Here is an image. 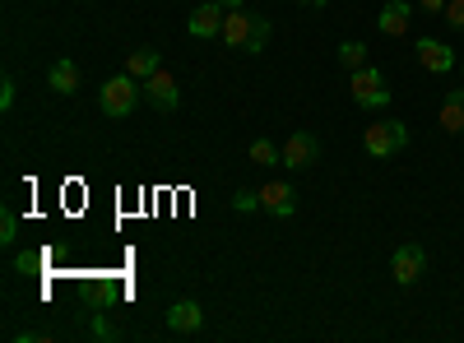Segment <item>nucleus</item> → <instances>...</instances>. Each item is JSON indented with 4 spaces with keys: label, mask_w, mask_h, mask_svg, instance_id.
<instances>
[{
    "label": "nucleus",
    "mask_w": 464,
    "mask_h": 343,
    "mask_svg": "<svg viewBox=\"0 0 464 343\" xmlns=\"http://www.w3.org/2000/svg\"><path fill=\"white\" fill-rule=\"evenodd\" d=\"M223 43L232 47V52H265V37H269V24L260 19V14H246V10H227L223 14Z\"/></svg>",
    "instance_id": "f257e3e1"
},
{
    "label": "nucleus",
    "mask_w": 464,
    "mask_h": 343,
    "mask_svg": "<svg viewBox=\"0 0 464 343\" xmlns=\"http://www.w3.org/2000/svg\"><path fill=\"white\" fill-rule=\"evenodd\" d=\"M140 93H144V84L135 80V74H116V80H107L102 84V93H98V107H102V117H130L135 111V102H140Z\"/></svg>",
    "instance_id": "f03ea898"
},
{
    "label": "nucleus",
    "mask_w": 464,
    "mask_h": 343,
    "mask_svg": "<svg viewBox=\"0 0 464 343\" xmlns=\"http://www.w3.org/2000/svg\"><path fill=\"white\" fill-rule=\"evenodd\" d=\"M362 148L372 158H395L400 148H409V126L404 121H372L367 130H362Z\"/></svg>",
    "instance_id": "7ed1b4c3"
},
{
    "label": "nucleus",
    "mask_w": 464,
    "mask_h": 343,
    "mask_svg": "<svg viewBox=\"0 0 464 343\" xmlns=\"http://www.w3.org/2000/svg\"><path fill=\"white\" fill-rule=\"evenodd\" d=\"M348 93H353V102L358 107H391V89H385V74L376 70V65H362V70H353V84H348Z\"/></svg>",
    "instance_id": "20e7f679"
},
{
    "label": "nucleus",
    "mask_w": 464,
    "mask_h": 343,
    "mask_svg": "<svg viewBox=\"0 0 464 343\" xmlns=\"http://www.w3.org/2000/svg\"><path fill=\"white\" fill-rule=\"evenodd\" d=\"M279 154H284V167L288 172H306V167H316L321 163V139L312 130H297L279 144Z\"/></svg>",
    "instance_id": "39448f33"
},
{
    "label": "nucleus",
    "mask_w": 464,
    "mask_h": 343,
    "mask_svg": "<svg viewBox=\"0 0 464 343\" xmlns=\"http://www.w3.org/2000/svg\"><path fill=\"white\" fill-rule=\"evenodd\" d=\"M422 270H428V251H422L418 242H404L395 255H391V274L400 288H413L422 279Z\"/></svg>",
    "instance_id": "423d86ee"
},
{
    "label": "nucleus",
    "mask_w": 464,
    "mask_h": 343,
    "mask_svg": "<svg viewBox=\"0 0 464 343\" xmlns=\"http://www.w3.org/2000/svg\"><path fill=\"white\" fill-rule=\"evenodd\" d=\"M144 102H149V107H159V111H177V107H181L177 74H168V70H153L149 80H144Z\"/></svg>",
    "instance_id": "0eeeda50"
},
{
    "label": "nucleus",
    "mask_w": 464,
    "mask_h": 343,
    "mask_svg": "<svg viewBox=\"0 0 464 343\" xmlns=\"http://www.w3.org/2000/svg\"><path fill=\"white\" fill-rule=\"evenodd\" d=\"M260 209L265 214H275V218H293L297 209V190L288 181H265L260 186Z\"/></svg>",
    "instance_id": "6e6552de"
},
{
    "label": "nucleus",
    "mask_w": 464,
    "mask_h": 343,
    "mask_svg": "<svg viewBox=\"0 0 464 343\" xmlns=\"http://www.w3.org/2000/svg\"><path fill=\"white\" fill-rule=\"evenodd\" d=\"M168 329H172V334H200V329H205V311H200V301H196V297L172 301V311H168Z\"/></svg>",
    "instance_id": "1a4fd4ad"
},
{
    "label": "nucleus",
    "mask_w": 464,
    "mask_h": 343,
    "mask_svg": "<svg viewBox=\"0 0 464 343\" xmlns=\"http://www.w3.org/2000/svg\"><path fill=\"white\" fill-rule=\"evenodd\" d=\"M409 24H413V10L404 5V0H385L381 14H376V28H381L385 37H404Z\"/></svg>",
    "instance_id": "9d476101"
},
{
    "label": "nucleus",
    "mask_w": 464,
    "mask_h": 343,
    "mask_svg": "<svg viewBox=\"0 0 464 343\" xmlns=\"http://www.w3.org/2000/svg\"><path fill=\"white\" fill-rule=\"evenodd\" d=\"M418 65L432 70V74H446V70H455V52L446 43H437V37H422L418 43Z\"/></svg>",
    "instance_id": "9b49d317"
},
{
    "label": "nucleus",
    "mask_w": 464,
    "mask_h": 343,
    "mask_svg": "<svg viewBox=\"0 0 464 343\" xmlns=\"http://www.w3.org/2000/svg\"><path fill=\"white\" fill-rule=\"evenodd\" d=\"M223 5L218 0H209V5H200L196 14H190V37H218L223 33Z\"/></svg>",
    "instance_id": "f8f14e48"
},
{
    "label": "nucleus",
    "mask_w": 464,
    "mask_h": 343,
    "mask_svg": "<svg viewBox=\"0 0 464 343\" xmlns=\"http://www.w3.org/2000/svg\"><path fill=\"white\" fill-rule=\"evenodd\" d=\"M441 130L446 135H464V89H450L446 93V102H441Z\"/></svg>",
    "instance_id": "ddd939ff"
},
{
    "label": "nucleus",
    "mask_w": 464,
    "mask_h": 343,
    "mask_svg": "<svg viewBox=\"0 0 464 343\" xmlns=\"http://www.w3.org/2000/svg\"><path fill=\"white\" fill-rule=\"evenodd\" d=\"M47 84L56 89V93H74V89H80V65H74V61H56L52 70H47Z\"/></svg>",
    "instance_id": "4468645a"
},
{
    "label": "nucleus",
    "mask_w": 464,
    "mask_h": 343,
    "mask_svg": "<svg viewBox=\"0 0 464 343\" xmlns=\"http://www.w3.org/2000/svg\"><path fill=\"white\" fill-rule=\"evenodd\" d=\"M153 70H163V61H159V52H153V47H140V52H130V56H126V74H135L140 84L149 80Z\"/></svg>",
    "instance_id": "2eb2a0df"
},
{
    "label": "nucleus",
    "mask_w": 464,
    "mask_h": 343,
    "mask_svg": "<svg viewBox=\"0 0 464 343\" xmlns=\"http://www.w3.org/2000/svg\"><path fill=\"white\" fill-rule=\"evenodd\" d=\"M251 163H256V167H284V154H279V144H269V139H256V144H251Z\"/></svg>",
    "instance_id": "dca6fc26"
},
{
    "label": "nucleus",
    "mask_w": 464,
    "mask_h": 343,
    "mask_svg": "<svg viewBox=\"0 0 464 343\" xmlns=\"http://www.w3.org/2000/svg\"><path fill=\"white\" fill-rule=\"evenodd\" d=\"M339 65H343V70L372 65V61H367V47H362V43H339Z\"/></svg>",
    "instance_id": "f3484780"
},
{
    "label": "nucleus",
    "mask_w": 464,
    "mask_h": 343,
    "mask_svg": "<svg viewBox=\"0 0 464 343\" xmlns=\"http://www.w3.org/2000/svg\"><path fill=\"white\" fill-rule=\"evenodd\" d=\"M14 237H19V218H14V209H0V246H14Z\"/></svg>",
    "instance_id": "a211bd4d"
},
{
    "label": "nucleus",
    "mask_w": 464,
    "mask_h": 343,
    "mask_svg": "<svg viewBox=\"0 0 464 343\" xmlns=\"http://www.w3.org/2000/svg\"><path fill=\"white\" fill-rule=\"evenodd\" d=\"M232 209H237V214L260 209V190H237V195H232Z\"/></svg>",
    "instance_id": "6ab92c4d"
},
{
    "label": "nucleus",
    "mask_w": 464,
    "mask_h": 343,
    "mask_svg": "<svg viewBox=\"0 0 464 343\" xmlns=\"http://www.w3.org/2000/svg\"><path fill=\"white\" fill-rule=\"evenodd\" d=\"M441 14H446L450 28H464V0H446V10H441Z\"/></svg>",
    "instance_id": "aec40b11"
},
{
    "label": "nucleus",
    "mask_w": 464,
    "mask_h": 343,
    "mask_svg": "<svg viewBox=\"0 0 464 343\" xmlns=\"http://www.w3.org/2000/svg\"><path fill=\"white\" fill-rule=\"evenodd\" d=\"M14 98H19V93H14V80L5 74V80H0V111H10V107H14Z\"/></svg>",
    "instance_id": "412c9836"
},
{
    "label": "nucleus",
    "mask_w": 464,
    "mask_h": 343,
    "mask_svg": "<svg viewBox=\"0 0 464 343\" xmlns=\"http://www.w3.org/2000/svg\"><path fill=\"white\" fill-rule=\"evenodd\" d=\"M418 5H422V10H432V14H441V10H446V0H418Z\"/></svg>",
    "instance_id": "4be33fe9"
},
{
    "label": "nucleus",
    "mask_w": 464,
    "mask_h": 343,
    "mask_svg": "<svg viewBox=\"0 0 464 343\" xmlns=\"http://www.w3.org/2000/svg\"><path fill=\"white\" fill-rule=\"evenodd\" d=\"M223 10H246V0H218Z\"/></svg>",
    "instance_id": "5701e85b"
},
{
    "label": "nucleus",
    "mask_w": 464,
    "mask_h": 343,
    "mask_svg": "<svg viewBox=\"0 0 464 343\" xmlns=\"http://www.w3.org/2000/svg\"><path fill=\"white\" fill-rule=\"evenodd\" d=\"M297 5H306V10H325V0H297Z\"/></svg>",
    "instance_id": "b1692460"
}]
</instances>
